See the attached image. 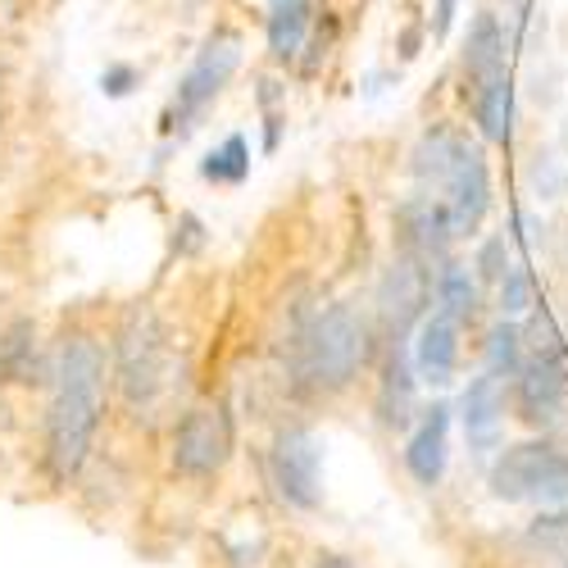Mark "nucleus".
Wrapping results in <instances>:
<instances>
[{
  "label": "nucleus",
  "mask_w": 568,
  "mask_h": 568,
  "mask_svg": "<svg viewBox=\"0 0 568 568\" xmlns=\"http://www.w3.org/2000/svg\"><path fill=\"white\" fill-rule=\"evenodd\" d=\"M314 23V0H273L268 19H264V37H268V55L277 64H292L305 51V37Z\"/></svg>",
  "instance_id": "6ab92c4d"
},
{
  "label": "nucleus",
  "mask_w": 568,
  "mask_h": 568,
  "mask_svg": "<svg viewBox=\"0 0 568 568\" xmlns=\"http://www.w3.org/2000/svg\"><path fill=\"white\" fill-rule=\"evenodd\" d=\"M201 178H205V182H227V186L246 182V178H251V141H246L242 132H232L219 151H210V155L201 160Z\"/></svg>",
  "instance_id": "5701e85b"
},
{
  "label": "nucleus",
  "mask_w": 568,
  "mask_h": 568,
  "mask_svg": "<svg viewBox=\"0 0 568 568\" xmlns=\"http://www.w3.org/2000/svg\"><path fill=\"white\" fill-rule=\"evenodd\" d=\"M478 146V141H468V132L450 128V123H433L428 132H423L414 141V151H409V173L414 182L423 186V192H442L446 178L464 164V155Z\"/></svg>",
  "instance_id": "dca6fc26"
},
{
  "label": "nucleus",
  "mask_w": 568,
  "mask_h": 568,
  "mask_svg": "<svg viewBox=\"0 0 568 568\" xmlns=\"http://www.w3.org/2000/svg\"><path fill=\"white\" fill-rule=\"evenodd\" d=\"M455 10H459V0H433V37H446L450 32Z\"/></svg>",
  "instance_id": "7c9ffc66"
},
{
  "label": "nucleus",
  "mask_w": 568,
  "mask_h": 568,
  "mask_svg": "<svg viewBox=\"0 0 568 568\" xmlns=\"http://www.w3.org/2000/svg\"><path fill=\"white\" fill-rule=\"evenodd\" d=\"M418 41H423V32H418V28H409V32L400 37V55H405V60H414V55H418Z\"/></svg>",
  "instance_id": "473e14b6"
},
{
  "label": "nucleus",
  "mask_w": 568,
  "mask_h": 568,
  "mask_svg": "<svg viewBox=\"0 0 568 568\" xmlns=\"http://www.w3.org/2000/svg\"><path fill=\"white\" fill-rule=\"evenodd\" d=\"M514 227H518L514 242L524 246V251H541V246H546V219H541V214H532V210H514Z\"/></svg>",
  "instance_id": "c85d7f7f"
},
{
  "label": "nucleus",
  "mask_w": 568,
  "mask_h": 568,
  "mask_svg": "<svg viewBox=\"0 0 568 568\" xmlns=\"http://www.w3.org/2000/svg\"><path fill=\"white\" fill-rule=\"evenodd\" d=\"M136 87V69L132 64H110L105 73H101V91H105V97H128V91Z\"/></svg>",
  "instance_id": "c756f323"
},
{
  "label": "nucleus",
  "mask_w": 568,
  "mask_h": 568,
  "mask_svg": "<svg viewBox=\"0 0 568 568\" xmlns=\"http://www.w3.org/2000/svg\"><path fill=\"white\" fill-rule=\"evenodd\" d=\"M232 418L223 405H196L186 409L173 423V437H169V464L178 478H214L223 473V464L232 459Z\"/></svg>",
  "instance_id": "39448f33"
},
{
  "label": "nucleus",
  "mask_w": 568,
  "mask_h": 568,
  "mask_svg": "<svg viewBox=\"0 0 568 568\" xmlns=\"http://www.w3.org/2000/svg\"><path fill=\"white\" fill-rule=\"evenodd\" d=\"M524 546L537 555H568V505H541V514L524 528Z\"/></svg>",
  "instance_id": "393cba45"
},
{
  "label": "nucleus",
  "mask_w": 568,
  "mask_h": 568,
  "mask_svg": "<svg viewBox=\"0 0 568 568\" xmlns=\"http://www.w3.org/2000/svg\"><path fill=\"white\" fill-rule=\"evenodd\" d=\"M459 342H464V323L446 310H428V318L414 327V342H409L418 383L446 387L459 368Z\"/></svg>",
  "instance_id": "f8f14e48"
},
{
  "label": "nucleus",
  "mask_w": 568,
  "mask_h": 568,
  "mask_svg": "<svg viewBox=\"0 0 568 568\" xmlns=\"http://www.w3.org/2000/svg\"><path fill=\"white\" fill-rule=\"evenodd\" d=\"M496 310H500V318H528L537 310V277L528 264H514L496 282Z\"/></svg>",
  "instance_id": "b1692460"
},
{
  "label": "nucleus",
  "mask_w": 568,
  "mask_h": 568,
  "mask_svg": "<svg viewBox=\"0 0 568 568\" xmlns=\"http://www.w3.org/2000/svg\"><path fill=\"white\" fill-rule=\"evenodd\" d=\"M464 97L473 101V123H478V132L487 141H496V146H509V136H514V78L500 73L483 87L464 91Z\"/></svg>",
  "instance_id": "aec40b11"
},
{
  "label": "nucleus",
  "mask_w": 568,
  "mask_h": 568,
  "mask_svg": "<svg viewBox=\"0 0 568 568\" xmlns=\"http://www.w3.org/2000/svg\"><path fill=\"white\" fill-rule=\"evenodd\" d=\"M414 342V337H409ZM409 342H387L383 377H377V423L392 433H405L418 409V368L409 355Z\"/></svg>",
  "instance_id": "4468645a"
},
{
  "label": "nucleus",
  "mask_w": 568,
  "mask_h": 568,
  "mask_svg": "<svg viewBox=\"0 0 568 568\" xmlns=\"http://www.w3.org/2000/svg\"><path fill=\"white\" fill-rule=\"evenodd\" d=\"M268 483L301 514L323 505V442L310 428H282L268 446Z\"/></svg>",
  "instance_id": "0eeeda50"
},
{
  "label": "nucleus",
  "mask_w": 568,
  "mask_h": 568,
  "mask_svg": "<svg viewBox=\"0 0 568 568\" xmlns=\"http://www.w3.org/2000/svg\"><path fill=\"white\" fill-rule=\"evenodd\" d=\"M433 301L437 310L455 314L459 323H468L483 305V277L473 264H459V260H446L433 268Z\"/></svg>",
  "instance_id": "412c9836"
},
{
  "label": "nucleus",
  "mask_w": 568,
  "mask_h": 568,
  "mask_svg": "<svg viewBox=\"0 0 568 568\" xmlns=\"http://www.w3.org/2000/svg\"><path fill=\"white\" fill-rule=\"evenodd\" d=\"M0 383H10V387L51 383V364L41 359L32 318H14L6 333H0Z\"/></svg>",
  "instance_id": "a211bd4d"
},
{
  "label": "nucleus",
  "mask_w": 568,
  "mask_h": 568,
  "mask_svg": "<svg viewBox=\"0 0 568 568\" xmlns=\"http://www.w3.org/2000/svg\"><path fill=\"white\" fill-rule=\"evenodd\" d=\"M568 478V450L550 437H532V442H514V446H500L491 468H487V487L496 500L505 505H528L559 483Z\"/></svg>",
  "instance_id": "20e7f679"
},
{
  "label": "nucleus",
  "mask_w": 568,
  "mask_h": 568,
  "mask_svg": "<svg viewBox=\"0 0 568 568\" xmlns=\"http://www.w3.org/2000/svg\"><path fill=\"white\" fill-rule=\"evenodd\" d=\"M455 414L464 423V437H468L473 455L500 450V442H505V377H496L491 368L478 373V377H468Z\"/></svg>",
  "instance_id": "9b49d317"
},
{
  "label": "nucleus",
  "mask_w": 568,
  "mask_h": 568,
  "mask_svg": "<svg viewBox=\"0 0 568 568\" xmlns=\"http://www.w3.org/2000/svg\"><path fill=\"white\" fill-rule=\"evenodd\" d=\"M509 255H514V236H505V232H491L478 242V251H473V268H478V277L487 282V287H496V282L514 268Z\"/></svg>",
  "instance_id": "bb28decb"
},
{
  "label": "nucleus",
  "mask_w": 568,
  "mask_h": 568,
  "mask_svg": "<svg viewBox=\"0 0 568 568\" xmlns=\"http://www.w3.org/2000/svg\"><path fill=\"white\" fill-rule=\"evenodd\" d=\"M396 242H400V255H414L418 264H446L450 260V246L459 242V232L450 223V210L437 192H418L409 201L396 205Z\"/></svg>",
  "instance_id": "1a4fd4ad"
},
{
  "label": "nucleus",
  "mask_w": 568,
  "mask_h": 568,
  "mask_svg": "<svg viewBox=\"0 0 568 568\" xmlns=\"http://www.w3.org/2000/svg\"><path fill=\"white\" fill-rule=\"evenodd\" d=\"M450 405L437 400L433 409H423V418L414 423V433L405 442V468L418 487H437L446 478V459H450Z\"/></svg>",
  "instance_id": "2eb2a0df"
},
{
  "label": "nucleus",
  "mask_w": 568,
  "mask_h": 568,
  "mask_svg": "<svg viewBox=\"0 0 568 568\" xmlns=\"http://www.w3.org/2000/svg\"><path fill=\"white\" fill-rule=\"evenodd\" d=\"M105 418V351L91 333L60 342L51 359V405H45V468L64 487L87 468Z\"/></svg>",
  "instance_id": "f257e3e1"
},
{
  "label": "nucleus",
  "mask_w": 568,
  "mask_h": 568,
  "mask_svg": "<svg viewBox=\"0 0 568 568\" xmlns=\"http://www.w3.org/2000/svg\"><path fill=\"white\" fill-rule=\"evenodd\" d=\"M459 64H464V91L509 73V32H505L500 14L483 10L478 19L468 23V41H464Z\"/></svg>",
  "instance_id": "f3484780"
},
{
  "label": "nucleus",
  "mask_w": 568,
  "mask_h": 568,
  "mask_svg": "<svg viewBox=\"0 0 568 568\" xmlns=\"http://www.w3.org/2000/svg\"><path fill=\"white\" fill-rule=\"evenodd\" d=\"M505 6H509V10H524V6H528V0H505Z\"/></svg>",
  "instance_id": "72a5a7b5"
},
{
  "label": "nucleus",
  "mask_w": 568,
  "mask_h": 568,
  "mask_svg": "<svg viewBox=\"0 0 568 568\" xmlns=\"http://www.w3.org/2000/svg\"><path fill=\"white\" fill-rule=\"evenodd\" d=\"M236 64H242V37L219 28L201 51L192 60V69H186L178 78V91H173V105H169V128H192V119H201L214 101L219 91L227 87V78L236 73Z\"/></svg>",
  "instance_id": "423d86ee"
},
{
  "label": "nucleus",
  "mask_w": 568,
  "mask_h": 568,
  "mask_svg": "<svg viewBox=\"0 0 568 568\" xmlns=\"http://www.w3.org/2000/svg\"><path fill=\"white\" fill-rule=\"evenodd\" d=\"M514 409L528 428H559L568 418V364L550 359H528L524 373L514 377Z\"/></svg>",
  "instance_id": "9d476101"
},
{
  "label": "nucleus",
  "mask_w": 568,
  "mask_h": 568,
  "mask_svg": "<svg viewBox=\"0 0 568 568\" xmlns=\"http://www.w3.org/2000/svg\"><path fill=\"white\" fill-rule=\"evenodd\" d=\"M314 568H355V559H351V555H337V550H327V555L314 559Z\"/></svg>",
  "instance_id": "2f4dec72"
},
{
  "label": "nucleus",
  "mask_w": 568,
  "mask_h": 568,
  "mask_svg": "<svg viewBox=\"0 0 568 568\" xmlns=\"http://www.w3.org/2000/svg\"><path fill=\"white\" fill-rule=\"evenodd\" d=\"M373 355V342H368V323L351 310V305H327L318 310L296 337V359H292V373L296 383L318 392V396H337L346 392L359 368L368 364Z\"/></svg>",
  "instance_id": "f03ea898"
},
{
  "label": "nucleus",
  "mask_w": 568,
  "mask_h": 568,
  "mask_svg": "<svg viewBox=\"0 0 568 568\" xmlns=\"http://www.w3.org/2000/svg\"><path fill=\"white\" fill-rule=\"evenodd\" d=\"M377 318H383L387 342H409L414 327L433 310V268L414 255H396L387 273L377 277Z\"/></svg>",
  "instance_id": "6e6552de"
},
{
  "label": "nucleus",
  "mask_w": 568,
  "mask_h": 568,
  "mask_svg": "<svg viewBox=\"0 0 568 568\" xmlns=\"http://www.w3.org/2000/svg\"><path fill=\"white\" fill-rule=\"evenodd\" d=\"M437 196L446 201L450 223H455L459 236H473V232L483 227V219H487V210H491V169H487L483 146H473V151L464 155V164L446 178V186H442Z\"/></svg>",
  "instance_id": "ddd939ff"
},
{
  "label": "nucleus",
  "mask_w": 568,
  "mask_h": 568,
  "mask_svg": "<svg viewBox=\"0 0 568 568\" xmlns=\"http://www.w3.org/2000/svg\"><path fill=\"white\" fill-rule=\"evenodd\" d=\"M528 192L541 205L546 201H559V192H564V164L555 155H532V164H528Z\"/></svg>",
  "instance_id": "cd10ccee"
},
{
  "label": "nucleus",
  "mask_w": 568,
  "mask_h": 568,
  "mask_svg": "<svg viewBox=\"0 0 568 568\" xmlns=\"http://www.w3.org/2000/svg\"><path fill=\"white\" fill-rule=\"evenodd\" d=\"M119 392L132 409H151L169 392V342L151 310H132L114 342Z\"/></svg>",
  "instance_id": "7ed1b4c3"
},
{
  "label": "nucleus",
  "mask_w": 568,
  "mask_h": 568,
  "mask_svg": "<svg viewBox=\"0 0 568 568\" xmlns=\"http://www.w3.org/2000/svg\"><path fill=\"white\" fill-rule=\"evenodd\" d=\"M564 568H568V564H564Z\"/></svg>",
  "instance_id": "f704fd0d"
},
{
  "label": "nucleus",
  "mask_w": 568,
  "mask_h": 568,
  "mask_svg": "<svg viewBox=\"0 0 568 568\" xmlns=\"http://www.w3.org/2000/svg\"><path fill=\"white\" fill-rule=\"evenodd\" d=\"M524 342H528V359L568 364V346H564V333H559V323L550 318V310H546V305H537V310L524 318Z\"/></svg>",
  "instance_id": "a878e982"
},
{
  "label": "nucleus",
  "mask_w": 568,
  "mask_h": 568,
  "mask_svg": "<svg viewBox=\"0 0 568 568\" xmlns=\"http://www.w3.org/2000/svg\"><path fill=\"white\" fill-rule=\"evenodd\" d=\"M483 355H487V368L496 377H518L528 364V342H524V323L518 318H496L487 327V342H483Z\"/></svg>",
  "instance_id": "4be33fe9"
}]
</instances>
